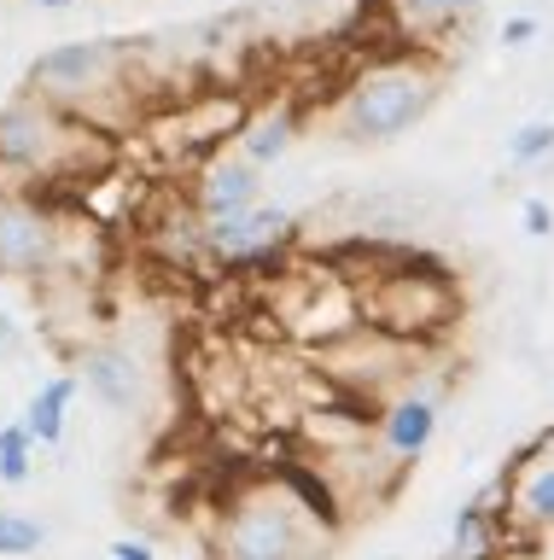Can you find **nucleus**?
I'll return each instance as SVG.
<instances>
[{
    "instance_id": "dca6fc26",
    "label": "nucleus",
    "mask_w": 554,
    "mask_h": 560,
    "mask_svg": "<svg viewBox=\"0 0 554 560\" xmlns=\"http://www.w3.org/2000/svg\"><path fill=\"white\" fill-rule=\"evenodd\" d=\"M47 525L19 514V508H0V560H19V555H42Z\"/></svg>"
},
{
    "instance_id": "aec40b11",
    "label": "nucleus",
    "mask_w": 554,
    "mask_h": 560,
    "mask_svg": "<svg viewBox=\"0 0 554 560\" xmlns=\"http://www.w3.org/2000/svg\"><path fill=\"white\" fill-rule=\"evenodd\" d=\"M111 560H158V549H152L146 537H117L111 542Z\"/></svg>"
},
{
    "instance_id": "2eb2a0df",
    "label": "nucleus",
    "mask_w": 554,
    "mask_h": 560,
    "mask_svg": "<svg viewBox=\"0 0 554 560\" xmlns=\"http://www.w3.org/2000/svg\"><path fill=\"white\" fill-rule=\"evenodd\" d=\"M30 479H36V438L12 420V427H0V485H30Z\"/></svg>"
},
{
    "instance_id": "0eeeda50",
    "label": "nucleus",
    "mask_w": 554,
    "mask_h": 560,
    "mask_svg": "<svg viewBox=\"0 0 554 560\" xmlns=\"http://www.w3.org/2000/svg\"><path fill=\"white\" fill-rule=\"evenodd\" d=\"M292 240H298V217L286 205H257L246 217L204 222V252L216 269H269Z\"/></svg>"
},
{
    "instance_id": "1a4fd4ad",
    "label": "nucleus",
    "mask_w": 554,
    "mask_h": 560,
    "mask_svg": "<svg viewBox=\"0 0 554 560\" xmlns=\"http://www.w3.org/2000/svg\"><path fill=\"white\" fill-rule=\"evenodd\" d=\"M82 385H89L111 415H146V402H152L146 362H141V350L123 345V339H99V345L82 350Z\"/></svg>"
},
{
    "instance_id": "39448f33",
    "label": "nucleus",
    "mask_w": 554,
    "mask_h": 560,
    "mask_svg": "<svg viewBox=\"0 0 554 560\" xmlns=\"http://www.w3.org/2000/svg\"><path fill=\"white\" fill-rule=\"evenodd\" d=\"M327 542H333V532L286 485L246 490L234 514L222 520V555L228 560H309Z\"/></svg>"
},
{
    "instance_id": "9d476101",
    "label": "nucleus",
    "mask_w": 554,
    "mask_h": 560,
    "mask_svg": "<svg viewBox=\"0 0 554 560\" xmlns=\"http://www.w3.org/2000/svg\"><path fill=\"white\" fill-rule=\"evenodd\" d=\"M502 479H508V532H519L526 542H549L554 537V438H543V450H526Z\"/></svg>"
},
{
    "instance_id": "a211bd4d",
    "label": "nucleus",
    "mask_w": 554,
    "mask_h": 560,
    "mask_svg": "<svg viewBox=\"0 0 554 560\" xmlns=\"http://www.w3.org/2000/svg\"><path fill=\"white\" fill-rule=\"evenodd\" d=\"M519 222H526L531 240H549L554 234V205L549 199H526V205H519Z\"/></svg>"
},
{
    "instance_id": "9b49d317",
    "label": "nucleus",
    "mask_w": 554,
    "mask_h": 560,
    "mask_svg": "<svg viewBox=\"0 0 554 560\" xmlns=\"http://www.w3.org/2000/svg\"><path fill=\"white\" fill-rule=\"evenodd\" d=\"M193 205L204 222H222V217H246V210L263 205V170L246 164L239 152L216 147L211 158L199 164V182H193Z\"/></svg>"
},
{
    "instance_id": "20e7f679",
    "label": "nucleus",
    "mask_w": 554,
    "mask_h": 560,
    "mask_svg": "<svg viewBox=\"0 0 554 560\" xmlns=\"http://www.w3.org/2000/svg\"><path fill=\"white\" fill-rule=\"evenodd\" d=\"M134 70V42L129 35H89V42H59L36 52L30 65V94H42L47 105L71 112L76 122H99V100L117 94L123 77Z\"/></svg>"
},
{
    "instance_id": "6ab92c4d",
    "label": "nucleus",
    "mask_w": 554,
    "mask_h": 560,
    "mask_svg": "<svg viewBox=\"0 0 554 560\" xmlns=\"http://www.w3.org/2000/svg\"><path fill=\"white\" fill-rule=\"evenodd\" d=\"M537 30H543V24H537L531 12H519V18H508V24H502V42H508V47H531Z\"/></svg>"
},
{
    "instance_id": "f257e3e1",
    "label": "nucleus",
    "mask_w": 554,
    "mask_h": 560,
    "mask_svg": "<svg viewBox=\"0 0 554 560\" xmlns=\"http://www.w3.org/2000/svg\"><path fill=\"white\" fill-rule=\"evenodd\" d=\"M438 94H444V59H432L426 47L379 52L339 88L333 129L356 147H386V140H403L414 122H426Z\"/></svg>"
},
{
    "instance_id": "6e6552de",
    "label": "nucleus",
    "mask_w": 554,
    "mask_h": 560,
    "mask_svg": "<svg viewBox=\"0 0 554 560\" xmlns=\"http://www.w3.org/2000/svg\"><path fill=\"white\" fill-rule=\"evenodd\" d=\"M379 427H374V444L386 450V462L397 467H414L421 455L432 450V438H438V420H444V397L426 392V385H403L397 397L379 402Z\"/></svg>"
},
{
    "instance_id": "7ed1b4c3",
    "label": "nucleus",
    "mask_w": 554,
    "mask_h": 560,
    "mask_svg": "<svg viewBox=\"0 0 554 560\" xmlns=\"http://www.w3.org/2000/svg\"><path fill=\"white\" fill-rule=\"evenodd\" d=\"M362 292V322L386 339L426 350L432 339H444L449 327L461 322V292L456 280L432 262H391V269H374L356 280Z\"/></svg>"
},
{
    "instance_id": "412c9836",
    "label": "nucleus",
    "mask_w": 554,
    "mask_h": 560,
    "mask_svg": "<svg viewBox=\"0 0 554 560\" xmlns=\"http://www.w3.org/2000/svg\"><path fill=\"white\" fill-rule=\"evenodd\" d=\"M24 7H42V12H71V7H82V0H24Z\"/></svg>"
},
{
    "instance_id": "f8f14e48",
    "label": "nucleus",
    "mask_w": 554,
    "mask_h": 560,
    "mask_svg": "<svg viewBox=\"0 0 554 560\" xmlns=\"http://www.w3.org/2000/svg\"><path fill=\"white\" fill-rule=\"evenodd\" d=\"M298 135H304V117L292 112L286 100H274V105H257V112L246 117V129L234 135V152L257 170H274L281 158H292Z\"/></svg>"
},
{
    "instance_id": "f3484780",
    "label": "nucleus",
    "mask_w": 554,
    "mask_h": 560,
    "mask_svg": "<svg viewBox=\"0 0 554 560\" xmlns=\"http://www.w3.org/2000/svg\"><path fill=\"white\" fill-rule=\"evenodd\" d=\"M549 158H554V122H549V117L508 129V164L531 170V164H549Z\"/></svg>"
},
{
    "instance_id": "b1692460",
    "label": "nucleus",
    "mask_w": 554,
    "mask_h": 560,
    "mask_svg": "<svg viewBox=\"0 0 554 560\" xmlns=\"http://www.w3.org/2000/svg\"><path fill=\"white\" fill-rule=\"evenodd\" d=\"M549 549H554V537H549ZM549 560H554V555H549Z\"/></svg>"
},
{
    "instance_id": "ddd939ff",
    "label": "nucleus",
    "mask_w": 554,
    "mask_h": 560,
    "mask_svg": "<svg viewBox=\"0 0 554 560\" xmlns=\"http://www.w3.org/2000/svg\"><path fill=\"white\" fill-rule=\"evenodd\" d=\"M386 7L397 12V30L414 35V47L426 52L432 42H444V35H456L479 18V0H386Z\"/></svg>"
},
{
    "instance_id": "5701e85b",
    "label": "nucleus",
    "mask_w": 554,
    "mask_h": 560,
    "mask_svg": "<svg viewBox=\"0 0 554 560\" xmlns=\"http://www.w3.org/2000/svg\"><path fill=\"white\" fill-rule=\"evenodd\" d=\"M379 560H403V555H379Z\"/></svg>"
},
{
    "instance_id": "4be33fe9",
    "label": "nucleus",
    "mask_w": 554,
    "mask_h": 560,
    "mask_svg": "<svg viewBox=\"0 0 554 560\" xmlns=\"http://www.w3.org/2000/svg\"><path fill=\"white\" fill-rule=\"evenodd\" d=\"M12 345H19V327H12L7 315H0V350H12Z\"/></svg>"
},
{
    "instance_id": "423d86ee",
    "label": "nucleus",
    "mask_w": 554,
    "mask_h": 560,
    "mask_svg": "<svg viewBox=\"0 0 554 560\" xmlns=\"http://www.w3.org/2000/svg\"><path fill=\"white\" fill-rule=\"evenodd\" d=\"M64 269V222L30 187H0V275L36 280Z\"/></svg>"
},
{
    "instance_id": "f03ea898",
    "label": "nucleus",
    "mask_w": 554,
    "mask_h": 560,
    "mask_svg": "<svg viewBox=\"0 0 554 560\" xmlns=\"http://www.w3.org/2000/svg\"><path fill=\"white\" fill-rule=\"evenodd\" d=\"M111 164V140L76 122L71 112L47 105L42 94H19L0 105V187L30 182H89Z\"/></svg>"
},
{
    "instance_id": "4468645a",
    "label": "nucleus",
    "mask_w": 554,
    "mask_h": 560,
    "mask_svg": "<svg viewBox=\"0 0 554 560\" xmlns=\"http://www.w3.org/2000/svg\"><path fill=\"white\" fill-rule=\"evenodd\" d=\"M71 397H76V380H71V374L42 380L36 392H30V402H24V420H19V427L36 438V444L54 450L59 438H64V409H71Z\"/></svg>"
}]
</instances>
